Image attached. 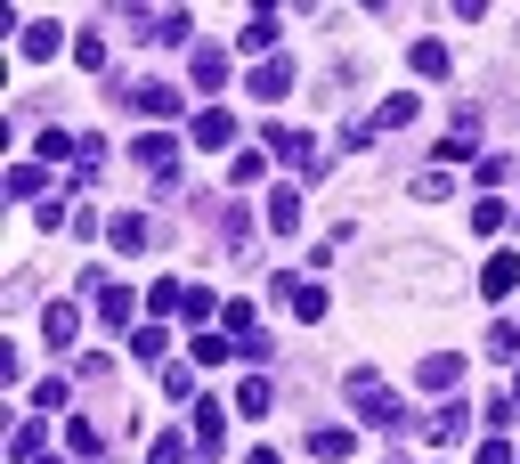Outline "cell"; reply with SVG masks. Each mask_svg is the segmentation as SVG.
<instances>
[{"label":"cell","mask_w":520,"mask_h":464,"mask_svg":"<svg viewBox=\"0 0 520 464\" xmlns=\"http://www.w3.org/2000/svg\"><path fill=\"white\" fill-rule=\"evenodd\" d=\"M350 408H358L366 424H382V432H399V424H407V399H399V391H382L366 367H350Z\"/></svg>","instance_id":"obj_1"},{"label":"cell","mask_w":520,"mask_h":464,"mask_svg":"<svg viewBox=\"0 0 520 464\" xmlns=\"http://www.w3.org/2000/svg\"><path fill=\"white\" fill-rule=\"evenodd\" d=\"M260 147H269V155H285V163L301 171V180H325V171H334V163H325V147H317L309 131H285V123H277L269 139H260Z\"/></svg>","instance_id":"obj_2"},{"label":"cell","mask_w":520,"mask_h":464,"mask_svg":"<svg viewBox=\"0 0 520 464\" xmlns=\"http://www.w3.org/2000/svg\"><path fill=\"white\" fill-rule=\"evenodd\" d=\"M106 245H114V253H147V245H163V237H155L147 212H114V220H106Z\"/></svg>","instance_id":"obj_3"},{"label":"cell","mask_w":520,"mask_h":464,"mask_svg":"<svg viewBox=\"0 0 520 464\" xmlns=\"http://www.w3.org/2000/svg\"><path fill=\"white\" fill-rule=\"evenodd\" d=\"M130 163H139V171H155V180L171 188V180H179V139H163V131H155V139H139V147H130Z\"/></svg>","instance_id":"obj_4"},{"label":"cell","mask_w":520,"mask_h":464,"mask_svg":"<svg viewBox=\"0 0 520 464\" xmlns=\"http://www.w3.org/2000/svg\"><path fill=\"white\" fill-rule=\"evenodd\" d=\"M114 90H122V106L155 114V123H163V114H179V90H171V82H114Z\"/></svg>","instance_id":"obj_5"},{"label":"cell","mask_w":520,"mask_h":464,"mask_svg":"<svg viewBox=\"0 0 520 464\" xmlns=\"http://www.w3.org/2000/svg\"><path fill=\"white\" fill-rule=\"evenodd\" d=\"M350 440H358L350 424H309V456H317V464H342V456H350Z\"/></svg>","instance_id":"obj_6"},{"label":"cell","mask_w":520,"mask_h":464,"mask_svg":"<svg viewBox=\"0 0 520 464\" xmlns=\"http://www.w3.org/2000/svg\"><path fill=\"white\" fill-rule=\"evenodd\" d=\"M293 90V57H260L252 66V98H285Z\"/></svg>","instance_id":"obj_7"},{"label":"cell","mask_w":520,"mask_h":464,"mask_svg":"<svg viewBox=\"0 0 520 464\" xmlns=\"http://www.w3.org/2000/svg\"><path fill=\"white\" fill-rule=\"evenodd\" d=\"M98 318H106V326H130V334H139V294H130V285H106V294H98Z\"/></svg>","instance_id":"obj_8"},{"label":"cell","mask_w":520,"mask_h":464,"mask_svg":"<svg viewBox=\"0 0 520 464\" xmlns=\"http://www.w3.org/2000/svg\"><path fill=\"white\" fill-rule=\"evenodd\" d=\"M464 432H472V408H464V399H447V408L423 424V440H439V448H447V440H464Z\"/></svg>","instance_id":"obj_9"},{"label":"cell","mask_w":520,"mask_h":464,"mask_svg":"<svg viewBox=\"0 0 520 464\" xmlns=\"http://www.w3.org/2000/svg\"><path fill=\"white\" fill-rule=\"evenodd\" d=\"M277 302H293V318H325V285H301V277H277Z\"/></svg>","instance_id":"obj_10"},{"label":"cell","mask_w":520,"mask_h":464,"mask_svg":"<svg viewBox=\"0 0 520 464\" xmlns=\"http://www.w3.org/2000/svg\"><path fill=\"white\" fill-rule=\"evenodd\" d=\"M512 285H520V253H496V261L480 269V294H488V302H504Z\"/></svg>","instance_id":"obj_11"},{"label":"cell","mask_w":520,"mask_h":464,"mask_svg":"<svg viewBox=\"0 0 520 464\" xmlns=\"http://www.w3.org/2000/svg\"><path fill=\"white\" fill-rule=\"evenodd\" d=\"M187 66H195V90H220V82H228V57H220L212 41H195V49H187Z\"/></svg>","instance_id":"obj_12"},{"label":"cell","mask_w":520,"mask_h":464,"mask_svg":"<svg viewBox=\"0 0 520 464\" xmlns=\"http://www.w3.org/2000/svg\"><path fill=\"white\" fill-rule=\"evenodd\" d=\"M415 106H423L415 90H390V98L374 106V131H407V123H415Z\"/></svg>","instance_id":"obj_13"},{"label":"cell","mask_w":520,"mask_h":464,"mask_svg":"<svg viewBox=\"0 0 520 464\" xmlns=\"http://www.w3.org/2000/svg\"><path fill=\"white\" fill-rule=\"evenodd\" d=\"M41 440H49V424H41V416H25V424L9 432V456H17V464H41Z\"/></svg>","instance_id":"obj_14"},{"label":"cell","mask_w":520,"mask_h":464,"mask_svg":"<svg viewBox=\"0 0 520 464\" xmlns=\"http://www.w3.org/2000/svg\"><path fill=\"white\" fill-rule=\"evenodd\" d=\"M228 139H236V114H220V106L195 114V147H228Z\"/></svg>","instance_id":"obj_15"},{"label":"cell","mask_w":520,"mask_h":464,"mask_svg":"<svg viewBox=\"0 0 520 464\" xmlns=\"http://www.w3.org/2000/svg\"><path fill=\"white\" fill-rule=\"evenodd\" d=\"M220 424H228V416H220V408H212V399H195V448H204V456H212V448H220V440H228V432H220Z\"/></svg>","instance_id":"obj_16"},{"label":"cell","mask_w":520,"mask_h":464,"mask_svg":"<svg viewBox=\"0 0 520 464\" xmlns=\"http://www.w3.org/2000/svg\"><path fill=\"white\" fill-rule=\"evenodd\" d=\"M269 228H277V237H293V228H301V196H293V188L269 196Z\"/></svg>","instance_id":"obj_17"},{"label":"cell","mask_w":520,"mask_h":464,"mask_svg":"<svg viewBox=\"0 0 520 464\" xmlns=\"http://www.w3.org/2000/svg\"><path fill=\"white\" fill-rule=\"evenodd\" d=\"M455 375H464V359H455V351L423 359V391H455Z\"/></svg>","instance_id":"obj_18"},{"label":"cell","mask_w":520,"mask_h":464,"mask_svg":"<svg viewBox=\"0 0 520 464\" xmlns=\"http://www.w3.org/2000/svg\"><path fill=\"white\" fill-rule=\"evenodd\" d=\"M407 57H415V74H423V82H439V74H447V41H415Z\"/></svg>","instance_id":"obj_19"},{"label":"cell","mask_w":520,"mask_h":464,"mask_svg":"<svg viewBox=\"0 0 520 464\" xmlns=\"http://www.w3.org/2000/svg\"><path fill=\"white\" fill-rule=\"evenodd\" d=\"M65 448H74V456H98V448H106V432H98L90 416H74V424H65Z\"/></svg>","instance_id":"obj_20"},{"label":"cell","mask_w":520,"mask_h":464,"mask_svg":"<svg viewBox=\"0 0 520 464\" xmlns=\"http://www.w3.org/2000/svg\"><path fill=\"white\" fill-rule=\"evenodd\" d=\"M228 180H236V188H252V180H269V147H244V155H236V171H228Z\"/></svg>","instance_id":"obj_21"},{"label":"cell","mask_w":520,"mask_h":464,"mask_svg":"<svg viewBox=\"0 0 520 464\" xmlns=\"http://www.w3.org/2000/svg\"><path fill=\"white\" fill-rule=\"evenodd\" d=\"M74 334H82V310H74V302H57V310H49V342L65 351V342H74Z\"/></svg>","instance_id":"obj_22"},{"label":"cell","mask_w":520,"mask_h":464,"mask_svg":"<svg viewBox=\"0 0 520 464\" xmlns=\"http://www.w3.org/2000/svg\"><path fill=\"white\" fill-rule=\"evenodd\" d=\"M9 196H17V204H41V163H17V171H9Z\"/></svg>","instance_id":"obj_23"},{"label":"cell","mask_w":520,"mask_h":464,"mask_svg":"<svg viewBox=\"0 0 520 464\" xmlns=\"http://www.w3.org/2000/svg\"><path fill=\"white\" fill-rule=\"evenodd\" d=\"M236 408H244V416H269V408H277V391H269V383H260V375H252V383L236 391Z\"/></svg>","instance_id":"obj_24"},{"label":"cell","mask_w":520,"mask_h":464,"mask_svg":"<svg viewBox=\"0 0 520 464\" xmlns=\"http://www.w3.org/2000/svg\"><path fill=\"white\" fill-rule=\"evenodd\" d=\"M488 359H520V326H512V318L488 326Z\"/></svg>","instance_id":"obj_25"},{"label":"cell","mask_w":520,"mask_h":464,"mask_svg":"<svg viewBox=\"0 0 520 464\" xmlns=\"http://www.w3.org/2000/svg\"><path fill=\"white\" fill-rule=\"evenodd\" d=\"M455 180H447V171H415V204H439Z\"/></svg>","instance_id":"obj_26"},{"label":"cell","mask_w":520,"mask_h":464,"mask_svg":"<svg viewBox=\"0 0 520 464\" xmlns=\"http://www.w3.org/2000/svg\"><path fill=\"white\" fill-rule=\"evenodd\" d=\"M25 57H57V25H25Z\"/></svg>","instance_id":"obj_27"},{"label":"cell","mask_w":520,"mask_h":464,"mask_svg":"<svg viewBox=\"0 0 520 464\" xmlns=\"http://www.w3.org/2000/svg\"><path fill=\"white\" fill-rule=\"evenodd\" d=\"M269 41H277V17H252V25H244V49H252V57L269 49Z\"/></svg>","instance_id":"obj_28"},{"label":"cell","mask_w":520,"mask_h":464,"mask_svg":"<svg viewBox=\"0 0 520 464\" xmlns=\"http://www.w3.org/2000/svg\"><path fill=\"white\" fill-rule=\"evenodd\" d=\"M74 57H82L90 74H106V41H98V33H82V41H74Z\"/></svg>","instance_id":"obj_29"},{"label":"cell","mask_w":520,"mask_h":464,"mask_svg":"<svg viewBox=\"0 0 520 464\" xmlns=\"http://www.w3.org/2000/svg\"><path fill=\"white\" fill-rule=\"evenodd\" d=\"M179 456H187V440H179V432H163V440L147 448V464H179Z\"/></svg>","instance_id":"obj_30"},{"label":"cell","mask_w":520,"mask_h":464,"mask_svg":"<svg viewBox=\"0 0 520 464\" xmlns=\"http://www.w3.org/2000/svg\"><path fill=\"white\" fill-rule=\"evenodd\" d=\"M472 464H512V440H480V456Z\"/></svg>","instance_id":"obj_31"},{"label":"cell","mask_w":520,"mask_h":464,"mask_svg":"<svg viewBox=\"0 0 520 464\" xmlns=\"http://www.w3.org/2000/svg\"><path fill=\"white\" fill-rule=\"evenodd\" d=\"M244 464H277V456H269V448H252V456H244Z\"/></svg>","instance_id":"obj_32"},{"label":"cell","mask_w":520,"mask_h":464,"mask_svg":"<svg viewBox=\"0 0 520 464\" xmlns=\"http://www.w3.org/2000/svg\"><path fill=\"white\" fill-rule=\"evenodd\" d=\"M504 399H512V416H520V375H512V391H504Z\"/></svg>","instance_id":"obj_33"},{"label":"cell","mask_w":520,"mask_h":464,"mask_svg":"<svg viewBox=\"0 0 520 464\" xmlns=\"http://www.w3.org/2000/svg\"><path fill=\"white\" fill-rule=\"evenodd\" d=\"M41 464H65V456H41Z\"/></svg>","instance_id":"obj_34"}]
</instances>
